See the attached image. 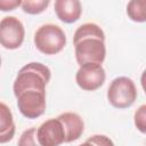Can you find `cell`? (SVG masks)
I'll return each instance as SVG.
<instances>
[{
  "instance_id": "cell-1",
  "label": "cell",
  "mask_w": 146,
  "mask_h": 146,
  "mask_svg": "<svg viewBox=\"0 0 146 146\" xmlns=\"http://www.w3.org/2000/svg\"><path fill=\"white\" fill-rule=\"evenodd\" d=\"M50 78L51 71L48 66L38 62L29 63L18 71L13 86L14 95L18 96L27 90L46 92V86L50 81Z\"/></svg>"
},
{
  "instance_id": "cell-2",
  "label": "cell",
  "mask_w": 146,
  "mask_h": 146,
  "mask_svg": "<svg viewBox=\"0 0 146 146\" xmlns=\"http://www.w3.org/2000/svg\"><path fill=\"white\" fill-rule=\"evenodd\" d=\"M34 44L44 55H56L66 44L65 32L55 24L41 25L34 34Z\"/></svg>"
},
{
  "instance_id": "cell-3",
  "label": "cell",
  "mask_w": 146,
  "mask_h": 146,
  "mask_svg": "<svg viewBox=\"0 0 146 146\" xmlns=\"http://www.w3.org/2000/svg\"><path fill=\"white\" fill-rule=\"evenodd\" d=\"M137 98V89L135 82L128 76L115 78L108 89L107 99L108 103L115 108H128Z\"/></svg>"
},
{
  "instance_id": "cell-4",
  "label": "cell",
  "mask_w": 146,
  "mask_h": 146,
  "mask_svg": "<svg viewBox=\"0 0 146 146\" xmlns=\"http://www.w3.org/2000/svg\"><path fill=\"white\" fill-rule=\"evenodd\" d=\"M75 59L79 65L86 63L103 64L106 57V47L104 40L97 38H88L74 43Z\"/></svg>"
},
{
  "instance_id": "cell-5",
  "label": "cell",
  "mask_w": 146,
  "mask_h": 146,
  "mask_svg": "<svg viewBox=\"0 0 146 146\" xmlns=\"http://www.w3.org/2000/svg\"><path fill=\"white\" fill-rule=\"evenodd\" d=\"M25 36L23 23L15 16H6L0 21V44L6 49H17Z\"/></svg>"
},
{
  "instance_id": "cell-6",
  "label": "cell",
  "mask_w": 146,
  "mask_h": 146,
  "mask_svg": "<svg viewBox=\"0 0 146 146\" xmlns=\"http://www.w3.org/2000/svg\"><path fill=\"white\" fill-rule=\"evenodd\" d=\"M106 79V73L100 64L86 63L80 65L75 74L76 84L86 91H94L100 88Z\"/></svg>"
},
{
  "instance_id": "cell-7",
  "label": "cell",
  "mask_w": 146,
  "mask_h": 146,
  "mask_svg": "<svg viewBox=\"0 0 146 146\" xmlns=\"http://www.w3.org/2000/svg\"><path fill=\"white\" fill-rule=\"evenodd\" d=\"M17 106L22 115L27 119H36L44 113L46 110V92L36 90H27L18 96Z\"/></svg>"
},
{
  "instance_id": "cell-8",
  "label": "cell",
  "mask_w": 146,
  "mask_h": 146,
  "mask_svg": "<svg viewBox=\"0 0 146 146\" xmlns=\"http://www.w3.org/2000/svg\"><path fill=\"white\" fill-rule=\"evenodd\" d=\"M36 139L40 146H59L65 143V131L62 122L57 117L44 121L36 129Z\"/></svg>"
},
{
  "instance_id": "cell-9",
  "label": "cell",
  "mask_w": 146,
  "mask_h": 146,
  "mask_svg": "<svg viewBox=\"0 0 146 146\" xmlns=\"http://www.w3.org/2000/svg\"><path fill=\"white\" fill-rule=\"evenodd\" d=\"M62 122L65 131V143H71L79 139L84 130V123L82 117L73 112H65L57 116Z\"/></svg>"
},
{
  "instance_id": "cell-10",
  "label": "cell",
  "mask_w": 146,
  "mask_h": 146,
  "mask_svg": "<svg viewBox=\"0 0 146 146\" xmlns=\"http://www.w3.org/2000/svg\"><path fill=\"white\" fill-rule=\"evenodd\" d=\"M54 8L57 17L67 24L76 22L82 14V6L79 0H56Z\"/></svg>"
},
{
  "instance_id": "cell-11",
  "label": "cell",
  "mask_w": 146,
  "mask_h": 146,
  "mask_svg": "<svg viewBox=\"0 0 146 146\" xmlns=\"http://www.w3.org/2000/svg\"><path fill=\"white\" fill-rule=\"evenodd\" d=\"M15 122L10 108L0 102V144L10 141L15 135Z\"/></svg>"
},
{
  "instance_id": "cell-12",
  "label": "cell",
  "mask_w": 146,
  "mask_h": 146,
  "mask_svg": "<svg viewBox=\"0 0 146 146\" xmlns=\"http://www.w3.org/2000/svg\"><path fill=\"white\" fill-rule=\"evenodd\" d=\"M88 38H97L105 41V33L102 27L95 23H84L80 25L73 35V43H76L80 40Z\"/></svg>"
},
{
  "instance_id": "cell-13",
  "label": "cell",
  "mask_w": 146,
  "mask_h": 146,
  "mask_svg": "<svg viewBox=\"0 0 146 146\" xmlns=\"http://www.w3.org/2000/svg\"><path fill=\"white\" fill-rule=\"evenodd\" d=\"M146 0H132L127 5V14L131 21L144 23L146 21Z\"/></svg>"
},
{
  "instance_id": "cell-14",
  "label": "cell",
  "mask_w": 146,
  "mask_h": 146,
  "mask_svg": "<svg viewBox=\"0 0 146 146\" xmlns=\"http://www.w3.org/2000/svg\"><path fill=\"white\" fill-rule=\"evenodd\" d=\"M49 6V0H25L22 1V9L30 15H38Z\"/></svg>"
},
{
  "instance_id": "cell-15",
  "label": "cell",
  "mask_w": 146,
  "mask_h": 146,
  "mask_svg": "<svg viewBox=\"0 0 146 146\" xmlns=\"http://www.w3.org/2000/svg\"><path fill=\"white\" fill-rule=\"evenodd\" d=\"M17 146H40L36 139V128H30L25 130L21 135Z\"/></svg>"
},
{
  "instance_id": "cell-16",
  "label": "cell",
  "mask_w": 146,
  "mask_h": 146,
  "mask_svg": "<svg viewBox=\"0 0 146 146\" xmlns=\"http://www.w3.org/2000/svg\"><path fill=\"white\" fill-rule=\"evenodd\" d=\"M133 120L137 129L141 133H145L146 132V105L139 106V108L135 112Z\"/></svg>"
},
{
  "instance_id": "cell-17",
  "label": "cell",
  "mask_w": 146,
  "mask_h": 146,
  "mask_svg": "<svg viewBox=\"0 0 146 146\" xmlns=\"http://www.w3.org/2000/svg\"><path fill=\"white\" fill-rule=\"evenodd\" d=\"M87 141L94 146H114V143L112 141V139L105 135H94L89 137Z\"/></svg>"
},
{
  "instance_id": "cell-18",
  "label": "cell",
  "mask_w": 146,
  "mask_h": 146,
  "mask_svg": "<svg viewBox=\"0 0 146 146\" xmlns=\"http://www.w3.org/2000/svg\"><path fill=\"white\" fill-rule=\"evenodd\" d=\"M21 5H22L21 0H0V10H2V11L14 10L15 8L19 7Z\"/></svg>"
},
{
  "instance_id": "cell-19",
  "label": "cell",
  "mask_w": 146,
  "mask_h": 146,
  "mask_svg": "<svg viewBox=\"0 0 146 146\" xmlns=\"http://www.w3.org/2000/svg\"><path fill=\"white\" fill-rule=\"evenodd\" d=\"M79 146H94V145H91L90 143H88V141L86 140V141H84L83 144H81V145H79Z\"/></svg>"
},
{
  "instance_id": "cell-20",
  "label": "cell",
  "mask_w": 146,
  "mask_h": 146,
  "mask_svg": "<svg viewBox=\"0 0 146 146\" xmlns=\"http://www.w3.org/2000/svg\"><path fill=\"white\" fill-rule=\"evenodd\" d=\"M0 67H1V56H0Z\"/></svg>"
}]
</instances>
